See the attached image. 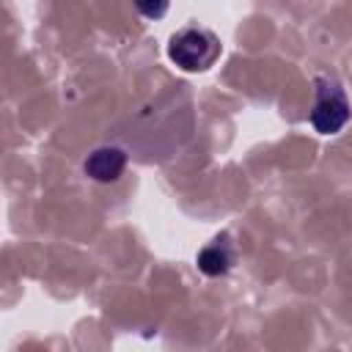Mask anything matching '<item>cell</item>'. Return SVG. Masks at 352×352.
<instances>
[{
    "mask_svg": "<svg viewBox=\"0 0 352 352\" xmlns=\"http://www.w3.org/2000/svg\"><path fill=\"white\" fill-rule=\"evenodd\" d=\"M168 58L182 72H206L220 58V38L198 25L182 28L168 41Z\"/></svg>",
    "mask_w": 352,
    "mask_h": 352,
    "instance_id": "1",
    "label": "cell"
},
{
    "mask_svg": "<svg viewBox=\"0 0 352 352\" xmlns=\"http://www.w3.org/2000/svg\"><path fill=\"white\" fill-rule=\"evenodd\" d=\"M314 110H311V126L319 135H336L349 121V102L344 88L336 80L316 77L314 80Z\"/></svg>",
    "mask_w": 352,
    "mask_h": 352,
    "instance_id": "2",
    "label": "cell"
},
{
    "mask_svg": "<svg viewBox=\"0 0 352 352\" xmlns=\"http://www.w3.org/2000/svg\"><path fill=\"white\" fill-rule=\"evenodd\" d=\"M124 168H126V154L116 146H99L85 160V173L99 184H110V182L121 179Z\"/></svg>",
    "mask_w": 352,
    "mask_h": 352,
    "instance_id": "3",
    "label": "cell"
},
{
    "mask_svg": "<svg viewBox=\"0 0 352 352\" xmlns=\"http://www.w3.org/2000/svg\"><path fill=\"white\" fill-rule=\"evenodd\" d=\"M231 264H234V250L226 239H214L198 253V270L204 275H226Z\"/></svg>",
    "mask_w": 352,
    "mask_h": 352,
    "instance_id": "4",
    "label": "cell"
},
{
    "mask_svg": "<svg viewBox=\"0 0 352 352\" xmlns=\"http://www.w3.org/2000/svg\"><path fill=\"white\" fill-rule=\"evenodd\" d=\"M135 8L146 16V19H162L170 8V0H135Z\"/></svg>",
    "mask_w": 352,
    "mask_h": 352,
    "instance_id": "5",
    "label": "cell"
}]
</instances>
